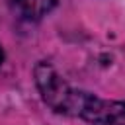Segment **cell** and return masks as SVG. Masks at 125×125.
<instances>
[{
	"label": "cell",
	"mask_w": 125,
	"mask_h": 125,
	"mask_svg": "<svg viewBox=\"0 0 125 125\" xmlns=\"http://www.w3.org/2000/svg\"><path fill=\"white\" fill-rule=\"evenodd\" d=\"M33 76H35V84H37V90L43 102L51 109H55L57 113H64V115H80V109H82V104L88 92L74 90L57 72V68L45 61L35 64Z\"/></svg>",
	"instance_id": "6da1fadb"
},
{
	"label": "cell",
	"mask_w": 125,
	"mask_h": 125,
	"mask_svg": "<svg viewBox=\"0 0 125 125\" xmlns=\"http://www.w3.org/2000/svg\"><path fill=\"white\" fill-rule=\"evenodd\" d=\"M80 117L90 125H125V102L102 100L94 94H86Z\"/></svg>",
	"instance_id": "7a4b0ae2"
},
{
	"label": "cell",
	"mask_w": 125,
	"mask_h": 125,
	"mask_svg": "<svg viewBox=\"0 0 125 125\" xmlns=\"http://www.w3.org/2000/svg\"><path fill=\"white\" fill-rule=\"evenodd\" d=\"M14 4L27 20H41L57 6V0H14Z\"/></svg>",
	"instance_id": "3957f363"
},
{
	"label": "cell",
	"mask_w": 125,
	"mask_h": 125,
	"mask_svg": "<svg viewBox=\"0 0 125 125\" xmlns=\"http://www.w3.org/2000/svg\"><path fill=\"white\" fill-rule=\"evenodd\" d=\"M2 61H4V49H2V45H0V64H2Z\"/></svg>",
	"instance_id": "277c9868"
}]
</instances>
